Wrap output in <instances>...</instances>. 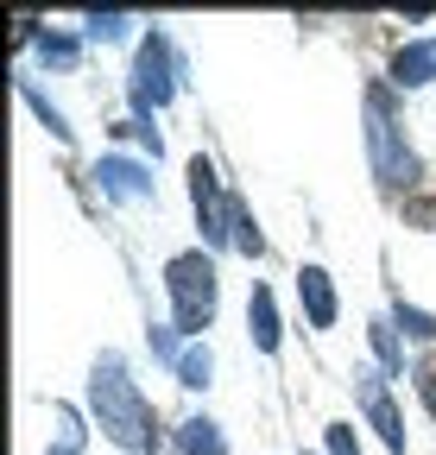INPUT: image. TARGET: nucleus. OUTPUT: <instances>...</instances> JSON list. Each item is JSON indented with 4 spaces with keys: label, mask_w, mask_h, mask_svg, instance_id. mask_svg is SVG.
Here are the masks:
<instances>
[{
    "label": "nucleus",
    "mask_w": 436,
    "mask_h": 455,
    "mask_svg": "<svg viewBox=\"0 0 436 455\" xmlns=\"http://www.w3.org/2000/svg\"><path fill=\"white\" fill-rule=\"evenodd\" d=\"M89 405H95L101 430L115 436L121 449H133V455H158V424H152V405L139 398V386L127 379L121 355H101V361H95V379H89Z\"/></svg>",
    "instance_id": "1"
},
{
    "label": "nucleus",
    "mask_w": 436,
    "mask_h": 455,
    "mask_svg": "<svg viewBox=\"0 0 436 455\" xmlns=\"http://www.w3.org/2000/svg\"><path fill=\"white\" fill-rule=\"evenodd\" d=\"M165 291H171L178 329L184 335H202L215 323V259L209 253H178L165 266Z\"/></svg>",
    "instance_id": "2"
},
{
    "label": "nucleus",
    "mask_w": 436,
    "mask_h": 455,
    "mask_svg": "<svg viewBox=\"0 0 436 455\" xmlns=\"http://www.w3.org/2000/svg\"><path fill=\"white\" fill-rule=\"evenodd\" d=\"M367 158H373V178L379 184H411L417 178V158L399 146V121H392V95L386 89H367Z\"/></svg>",
    "instance_id": "3"
},
{
    "label": "nucleus",
    "mask_w": 436,
    "mask_h": 455,
    "mask_svg": "<svg viewBox=\"0 0 436 455\" xmlns=\"http://www.w3.org/2000/svg\"><path fill=\"white\" fill-rule=\"evenodd\" d=\"M190 203H196V215H202V235H209V241H234L241 196H222V178H215L209 158L190 164Z\"/></svg>",
    "instance_id": "4"
},
{
    "label": "nucleus",
    "mask_w": 436,
    "mask_h": 455,
    "mask_svg": "<svg viewBox=\"0 0 436 455\" xmlns=\"http://www.w3.org/2000/svg\"><path fill=\"white\" fill-rule=\"evenodd\" d=\"M165 95H171V38L152 32V38L139 44V76H133V108H139V121H146L152 108H165Z\"/></svg>",
    "instance_id": "5"
},
{
    "label": "nucleus",
    "mask_w": 436,
    "mask_h": 455,
    "mask_svg": "<svg viewBox=\"0 0 436 455\" xmlns=\"http://www.w3.org/2000/svg\"><path fill=\"white\" fill-rule=\"evenodd\" d=\"M354 392H361V405H367V418H373L379 443H386L392 455H405V424H399V411H392V392H386V379H379L373 367H361V373H354Z\"/></svg>",
    "instance_id": "6"
},
{
    "label": "nucleus",
    "mask_w": 436,
    "mask_h": 455,
    "mask_svg": "<svg viewBox=\"0 0 436 455\" xmlns=\"http://www.w3.org/2000/svg\"><path fill=\"white\" fill-rule=\"evenodd\" d=\"M297 298H304V310H310L316 329L336 323V284H329V272H322V266H304V272H297Z\"/></svg>",
    "instance_id": "7"
},
{
    "label": "nucleus",
    "mask_w": 436,
    "mask_h": 455,
    "mask_svg": "<svg viewBox=\"0 0 436 455\" xmlns=\"http://www.w3.org/2000/svg\"><path fill=\"white\" fill-rule=\"evenodd\" d=\"M101 190L107 196H121V203H139V196H152V184H146V171L139 164H127V158H101Z\"/></svg>",
    "instance_id": "8"
},
{
    "label": "nucleus",
    "mask_w": 436,
    "mask_h": 455,
    "mask_svg": "<svg viewBox=\"0 0 436 455\" xmlns=\"http://www.w3.org/2000/svg\"><path fill=\"white\" fill-rule=\"evenodd\" d=\"M430 76H436V51H430V44H405V51L392 57V83H399V89H424Z\"/></svg>",
    "instance_id": "9"
},
{
    "label": "nucleus",
    "mask_w": 436,
    "mask_h": 455,
    "mask_svg": "<svg viewBox=\"0 0 436 455\" xmlns=\"http://www.w3.org/2000/svg\"><path fill=\"white\" fill-rule=\"evenodd\" d=\"M247 323H253V341H259V355H279V310H272V291H266V284H253Z\"/></svg>",
    "instance_id": "10"
},
{
    "label": "nucleus",
    "mask_w": 436,
    "mask_h": 455,
    "mask_svg": "<svg viewBox=\"0 0 436 455\" xmlns=\"http://www.w3.org/2000/svg\"><path fill=\"white\" fill-rule=\"evenodd\" d=\"M178 449H184V455H228L222 430H215L209 418H190V424H178Z\"/></svg>",
    "instance_id": "11"
},
{
    "label": "nucleus",
    "mask_w": 436,
    "mask_h": 455,
    "mask_svg": "<svg viewBox=\"0 0 436 455\" xmlns=\"http://www.w3.org/2000/svg\"><path fill=\"white\" fill-rule=\"evenodd\" d=\"M209 367H215V361H209V348L178 355V379H184V386H209Z\"/></svg>",
    "instance_id": "12"
},
{
    "label": "nucleus",
    "mask_w": 436,
    "mask_h": 455,
    "mask_svg": "<svg viewBox=\"0 0 436 455\" xmlns=\"http://www.w3.org/2000/svg\"><path fill=\"white\" fill-rule=\"evenodd\" d=\"M399 323H405V335H417V341H430V335H436V323H430L424 310H411V304H399Z\"/></svg>",
    "instance_id": "13"
},
{
    "label": "nucleus",
    "mask_w": 436,
    "mask_h": 455,
    "mask_svg": "<svg viewBox=\"0 0 436 455\" xmlns=\"http://www.w3.org/2000/svg\"><path fill=\"white\" fill-rule=\"evenodd\" d=\"M44 64H76V38H44Z\"/></svg>",
    "instance_id": "14"
},
{
    "label": "nucleus",
    "mask_w": 436,
    "mask_h": 455,
    "mask_svg": "<svg viewBox=\"0 0 436 455\" xmlns=\"http://www.w3.org/2000/svg\"><path fill=\"white\" fill-rule=\"evenodd\" d=\"M417 392H424V405H430V418H436V355L417 361Z\"/></svg>",
    "instance_id": "15"
},
{
    "label": "nucleus",
    "mask_w": 436,
    "mask_h": 455,
    "mask_svg": "<svg viewBox=\"0 0 436 455\" xmlns=\"http://www.w3.org/2000/svg\"><path fill=\"white\" fill-rule=\"evenodd\" d=\"M329 455H361V443H354L348 424H329Z\"/></svg>",
    "instance_id": "16"
},
{
    "label": "nucleus",
    "mask_w": 436,
    "mask_h": 455,
    "mask_svg": "<svg viewBox=\"0 0 436 455\" xmlns=\"http://www.w3.org/2000/svg\"><path fill=\"white\" fill-rule=\"evenodd\" d=\"M89 32H95V38H121V32H127V20H121V13H95V20H89Z\"/></svg>",
    "instance_id": "17"
},
{
    "label": "nucleus",
    "mask_w": 436,
    "mask_h": 455,
    "mask_svg": "<svg viewBox=\"0 0 436 455\" xmlns=\"http://www.w3.org/2000/svg\"><path fill=\"white\" fill-rule=\"evenodd\" d=\"M373 348H379V361H386V367L399 361V341H392V329H386V323H373Z\"/></svg>",
    "instance_id": "18"
},
{
    "label": "nucleus",
    "mask_w": 436,
    "mask_h": 455,
    "mask_svg": "<svg viewBox=\"0 0 436 455\" xmlns=\"http://www.w3.org/2000/svg\"><path fill=\"white\" fill-rule=\"evenodd\" d=\"M405 215H411V221H430V228H436V196H411V203H405Z\"/></svg>",
    "instance_id": "19"
}]
</instances>
